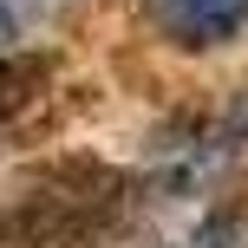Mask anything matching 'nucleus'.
I'll return each instance as SVG.
<instances>
[{
    "label": "nucleus",
    "mask_w": 248,
    "mask_h": 248,
    "mask_svg": "<svg viewBox=\"0 0 248 248\" xmlns=\"http://www.w3.org/2000/svg\"><path fill=\"white\" fill-rule=\"evenodd\" d=\"M144 202V170L98 150H59L0 189V248H98Z\"/></svg>",
    "instance_id": "nucleus-1"
},
{
    "label": "nucleus",
    "mask_w": 248,
    "mask_h": 248,
    "mask_svg": "<svg viewBox=\"0 0 248 248\" xmlns=\"http://www.w3.org/2000/svg\"><path fill=\"white\" fill-rule=\"evenodd\" d=\"M144 7V26L163 39L170 52H222L248 33V0H137Z\"/></svg>",
    "instance_id": "nucleus-2"
},
{
    "label": "nucleus",
    "mask_w": 248,
    "mask_h": 248,
    "mask_svg": "<svg viewBox=\"0 0 248 248\" xmlns=\"http://www.w3.org/2000/svg\"><path fill=\"white\" fill-rule=\"evenodd\" d=\"M59 78V52L52 46H7L0 52V131L20 124Z\"/></svg>",
    "instance_id": "nucleus-3"
},
{
    "label": "nucleus",
    "mask_w": 248,
    "mask_h": 248,
    "mask_svg": "<svg viewBox=\"0 0 248 248\" xmlns=\"http://www.w3.org/2000/svg\"><path fill=\"white\" fill-rule=\"evenodd\" d=\"M163 248H248V189H222L216 202H202L196 222Z\"/></svg>",
    "instance_id": "nucleus-4"
},
{
    "label": "nucleus",
    "mask_w": 248,
    "mask_h": 248,
    "mask_svg": "<svg viewBox=\"0 0 248 248\" xmlns=\"http://www.w3.org/2000/svg\"><path fill=\"white\" fill-rule=\"evenodd\" d=\"M46 13H52L46 0H0V52H7V46H13V39H20L33 20H46Z\"/></svg>",
    "instance_id": "nucleus-5"
},
{
    "label": "nucleus",
    "mask_w": 248,
    "mask_h": 248,
    "mask_svg": "<svg viewBox=\"0 0 248 248\" xmlns=\"http://www.w3.org/2000/svg\"><path fill=\"white\" fill-rule=\"evenodd\" d=\"M46 7H59V0H46Z\"/></svg>",
    "instance_id": "nucleus-6"
}]
</instances>
